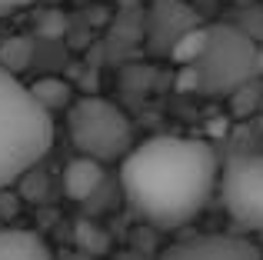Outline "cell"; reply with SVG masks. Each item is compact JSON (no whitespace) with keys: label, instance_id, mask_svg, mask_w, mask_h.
Masks as SVG:
<instances>
[{"label":"cell","instance_id":"obj_2","mask_svg":"<svg viewBox=\"0 0 263 260\" xmlns=\"http://www.w3.org/2000/svg\"><path fill=\"white\" fill-rule=\"evenodd\" d=\"M53 120L33 100L30 87L0 64V190L17 183L47 157Z\"/></svg>","mask_w":263,"mask_h":260},{"label":"cell","instance_id":"obj_11","mask_svg":"<svg viewBox=\"0 0 263 260\" xmlns=\"http://www.w3.org/2000/svg\"><path fill=\"white\" fill-rule=\"evenodd\" d=\"M33 0H0V17L4 13H13V10H20V7H30Z\"/></svg>","mask_w":263,"mask_h":260},{"label":"cell","instance_id":"obj_8","mask_svg":"<svg viewBox=\"0 0 263 260\" xmlns=\"http://www.w3.org/2000/svg\"><path fill=\"white\" fill-rule=\"evenodd\" d=\"M0 260H53L33 230H0Z\"/></svg>","mask_w":263,"mask_h":260},{"label":"cell","instance_id":"obj_4","mask_svg":"<svg viewBox=\"0 0 263 260\" xmlns=\"http://www.w3.org/2000/svg\"><path fill=\"white\" fill-rule=\"evenodd\" d=\"M67 134L77 154L100 163L120 160L134 147V127L127 114L103 97H80L67 107Z\"/></svg>","mask_w":263,"mask_h":260},{"label":"cell","instance_id":"obj_1","mask_svg":"<svg viewBox=\"0 0 263 260\" xmlns=\"http://www.w3.org/2000/svg\"><path fill=\"white\" fill-rule=\"evenodd\" d=\"M217 150L197 137L160 134L120 157V183L130 207L160 230L190 224L217 190Z\"/></svg>","mask_w":263,"mask_h":260},{"label":"cell","instance_id":"obj_9","mask_svg":"<svg viewBox=\"0 0 263 260\" xmlns=\"http://www.w3.org/2000/svg\"><path fill=\"white\" fill-rule=\"evenodd\" d=\"M30 94L47 114L53 110H67L73 104V94H70V84L60 77H40L37 84H30Z\"/></svg>","mask_w":263,"mask_h":260},{"label":"cell","instance_id":"obj_12","mask_svg":"<svg viewBox=\"0 0 263 260\" xmlns=\"http://www.w3.org/2000/svg\"><path fill=\"white\" fill-rule=\"evenodd\" d=\"M73 260H87V257H73Z\"/></svg>","mask_w":263,"mask_h":260},{"label":"cell","instance_id":"obj_6","mask_svg":"<svg viewBox=\"0 0 263 260\" xmlns=\"http://www.w3.org/2000/svg\"><path fill=\"white\" fill-rule=\"evenodd\" d=\"M157 260H263L260 247L237 234H197L167 247Z\"/></svg>","mask_w":263,"mask_h":260},{"label":"cell","instance_id":"obj_3","mask_svg":"<svg viewBox=\"0 0 263 260\" xmlns=\"http://www.w3.org/2000/svg\"><path fill=\"white\" fill-rule=\"evenodd\" d=\"M257 50L260 47L237 27L230 24L206 27V44L200 57L190 64L193 87L210 94H230L243 87L257 73Z\"/></svg>","mask_w":263,"mask_h":260},{"label":"cell","instance_id":"obj_7","mask_svg":"<svg viewBox=\"0 0 263 260\" xmlns=\"http://www.w3.org/2000/svg\"><path fill=\"white\" fill-rule=\"evenodd\" d=\"M100 183H103V163L93 160V157L77 154L64 167V190L70 200H90Z\"/></svg>","mask_w":263,"mask_h":260},{"label":"cell","instance_id":"obj_5","mask_svg":"<svg viewBox=\"0 0 263 260\" xmlns=\"http://www.w3.org/2000/svg\"><path fill=\"white\" fill-rule=\"evenodd\" d=\"M220 200L233 224L263 230V154H240L220 167Z\"/></svg>","mask_w":263,"mask_h":260},{"label":"cell","instance_id":"obj_10","mask_svg":"<svg viewBox=\"0 0 263 260\" xmlns=\"http://www.w3.org/2000/svg\"><path fill=\"white\" fill-rule=\"evenodd\" d=\"M203 44H206V27H197V24H193L190 30H183L174 44H170V57H174L180 67H190L193 60L200 57Z\"/></svg>","mask_w":263,"mask_h":260}]
</instances>
